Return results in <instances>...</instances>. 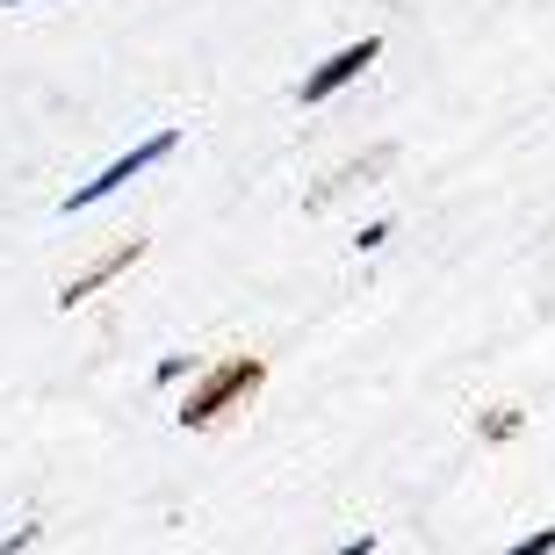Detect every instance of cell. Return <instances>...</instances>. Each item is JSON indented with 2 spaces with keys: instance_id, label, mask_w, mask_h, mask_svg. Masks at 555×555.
<instances>
[{
  "instance_id": "cell-1",
  "label": "cell",
  "mask_w": 555,
  "mask_h": 555,
  "mask_svg": "<svg viewBox=\"0 0 555 555\" xmlns=\"http://www.w3.org/2000/svg\"><path fill=\"white\" fill-rule=\"evenodd\" d=\"M268 383V361L260 353H231V361H217V369L188 390V404H181V426H217L224 412H238L253 390Z\"/></svg>"
},
{
  "instance_id": "cell-2",
  "label": "cell",
  "mask_w": 555,
  "mask_h": 555,
  "mask_svg": "<svg viewBox=\"0 0 555 555\" xmlns=\"http://www.w3.org/2000/svg\"><path fill=\"white\" fill-rule=\"evenodd\" d=\"M173 144H181V130H159V138H144L138 152H130V159H116L108 173H94V181H80V188H73V195H65V217H73V209H87V203H102V195H116L124 181H138L144 166H152V159H166Z\"/></svg>"
},
{
  "instance_id": "cell-3",
  "label": "cell",
  "mask_w": 555,
  "mask_h": 555,
  "mask_svg": "<svg viewBox=\"0 0 555 555\" xmlns=\"http://www.w3.org/2000/svg\"><path fill=\"white\" fill-rule=\"evenodd\" d=\"M375 59H383V43H375V37L347 43V51H332V59H325V65H318V73L304 80V102H325V94H339V87H347V80H361V73H369Z\"/></svg>"
},
{
  "instance_id": "cell-4",
  "label": "cell",
  "mask_w": 555,
  "mask_h": 555,
  "mask_svg": "<svg viewBox=\"0 0 555 555\" xmlns=\"http://www.w3.org/2000/svg\"><path fill=\"white\" fill-rule=\"evenodd\" d=\"M138 253H144V238H124V246L108 253V260H94V268H87V274H73V282L59 288V304H65V310H73V304H87V296H94V288H108V282H116V274L130 268V260H138Z\"/></svg>"
},
{
  "instance_id": "cell-5",
  "label": "cell",
  "mask_w": 555,
  "mask_h": 555,
  "mask_svg": "<svg viewBox=\"0 0 555 555\" xmlns=\"http://www.w3.org/2000/svg\"><path fill=\"white\" fill-rule=\"evenodd\" d=\"M548 548H555V527H541V534H534V541H519L513 555H548Z\"/></svg>"
},
{
  "instance_id": "cell-6",
  "label": "cell",
  "mask_w": 555,
  "mask_h": 555,
  "mask_svg": "<svg viewBox=\"0 0 555 555\" xmlns=\"http://www.w3.org/2000/svg\"><path fill=\"white\" fill-rule=\"evenodd\" d=\"M0 8H22V0H0Z\"/></svg>"
}]
</instances>
